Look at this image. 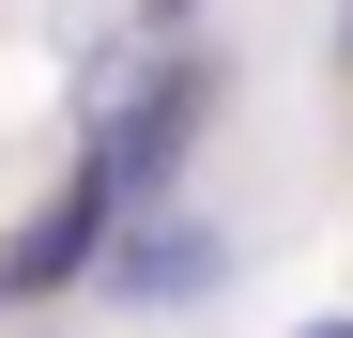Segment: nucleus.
Returning a JSON list of instances; mask_svg holds the SVG:
<instances>
[{
	"instance_id": "f257e3e1",
	"label": "nucleus",
	"mask_w": 353,
	"mask_h": 338,
	"mask_svg": "<svg viewBox=\"0 0 353 338\" xmlns=\"http://www.w3.org/2000/svg\"><path fill=\"white\" fill-rule=\"evenodd\" d=\"M123 200H139V185H123V154L92 139V169H77V185L31 215L16 246H0V292H77V277H108V246H123L108 215H123Z\"/></svg>"
},
{
	"instance_id": "f03ea898",
	"label": "nucleus",
	"mask_w": 353,
	"mask_h": 338,
	"mask_svg": "<svg viewBox=\"0 0 353 338\" xmlns=\"http://www.w3.org/2000/svg\"><path fill=\"white\" fill-rule=\"evenodd\" d=\"M108 277H123L139 308H185L200 277H215V231H123V246H108Z\"/></svg>"
},
{
	"instance_id": "7ed1b4c3",
	"label": "nucleus",
	"mask_w": 353,
	"mask_h": 338,
	"mask_svg": "<svg viewBox=\"0 0 353 338\" xmlns=\"http://www.w3.org/2000/svg\"><path fill=\"white\" fill-rule=\"evenodd\" d=\"M338 77H353V0H338Z\"/></svg>"
},
{
	"instance_id": "20e7f679",
	"label": "nucleus",
	"mask_w": 353,
	"mask_h": 338,
	"mask_svg": "<svg viewBox=\"0 0 353 338\" xmlns=\"http://www.w3.org/2000/svg\"><path fill=\"white\" fill-rule=\"evenodd\" d=\"M307 338H353V308H338V323H307Z\"/></svg>"
}]
</instances>
